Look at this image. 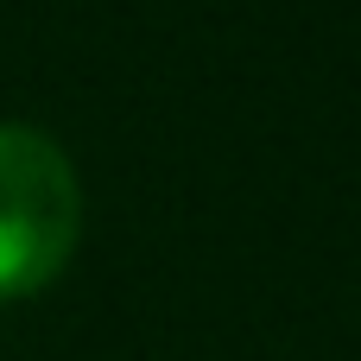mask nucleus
<instances>
[{"mask_svg": "<svg viewBox=\"0 0 361 361\" xmlns=\"http://www.w3.org/2000/svg\"><path fill=\"white\" fill-rule=\"evenodd\" d=\"M76 235L82 184L70 152L32 121H0V305L51 286Z\"/></svg>", "mask_w": 361, "mask_h": 361, "instance_id": "nucleus-1", "label": "nucleus"}]
</instances>
